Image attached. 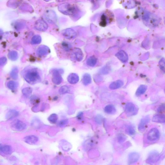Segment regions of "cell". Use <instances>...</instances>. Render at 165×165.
<instances>
[{"instance_id":"8fae6325","label":"cell","mask_w":165,"mask_h":165,"mask_svg":"<svg viewBox=\"0 0 165 165\" xmlns=\"http://www.w3.org/2000/svg\"><path fill=\"white\" fill-rule=\"evenodd\" d=\"M116 56L123 63L127 62L128 60V56L127 53L123 50L117 53Z\"/></svg>"},{"instance_id":"b9f144b4","label":"cell","mask_w":165,"mask_h":165,"mask_svg":"<svg viewBox=\"0 0 165 165\" xmlns=\"http://www.w3.org/2000/svg\"><path fill=\"white\" fill-rule=\"evenodd\" d=\"M2 33L3 32L2 30H1V29H0V36H1V35L2 34Z\"/></svg>"},{"instance_id":"8992f818","label":"cell","mask_w":165,"mask_h":165,"mask_svg":"<svg viewBox=\"0 0 165 165\" xmlns=\"http://www.w3.org/2000/svg\"><path fill=\"white\" fill-rule=\"evenodd\" d=\"M62 33L64 37L69 40L75 38L77 35L76 32L75 31L71 28L64 29Z\"/></svg>"},{"instance_id":"603a6c76","label":"cell","mask_w":165,"mask_h":165,"mask_svg":"<svg viewBox=\"0 0 165 165\" xmlns=\"http://www.w3.org/2000/svg\"><path fill=\"white\" fill-rule=\"evenodd\" d=\"M147 89V86L144 85H142L139 87L137 89L136 92L137 96H140V95L144 94Z\"/></svg>"},{"instance_id":"ba28073f","label":"cell","mask_w":165,"mask_h":165,"mask_svg":"<svg viewBox=\"0 0 165 165\" xmlns=\"http://www.w3.org/2000/svg\"><path fill=\"white\" fill-rule=\"evenodd\" d=\"M45 17L47 21L50 23H54L57 21V16L53 11L48 10L45 14Z\"/></svg>"},{"instance_id":"e0dca14e","label":"cell","mask_w":165,"mask_h":165,"mask_svg":"<svg viewBox=\"0 0 165 165\" xmlns=\"http://www.w3.org/2000/svg\"><path fill=\"white\" fill-rule=\"evenodd\" d=\"M19 115L18 112L15 110H11L8 112L6 115L7 120L12 119L18 116Z\"/></svg>"},{"instance_id":"30bf717a","label":"cell","mask_w":165,"mask_h":165,"mask_svg":"<svg viewBox=\"0 0 165 165\" xmlns=\"http://www.w3.org/2000/svg\"><path fill=\"white\" fill-rule=\"evenodd\" d=\"M50 52L48 47L45 45H41L38 47L37 50V54L40 57H42L48 54Z\"/></svg>"},{"instance_id":"3957f363","label":"cell","mask_w":165,"mask_h":165,"mask_svg":"<svg viewBox=\"0 0 165 165\" xmlns=\"http://www.w3.org/2000/svg\"><path fill=\"white\" fill-rule=\"evenodd\" d=\"M62 72V70L59 69H55L53 71L52 81L55 84L60 85L62 82V78L61 73Z\"/></svg>"},{"instance_id":"836d02e7","label":"cell","mask_w":165,"mask_h":165,"mask_svg":"<svg viewBox=\"0 0 165 165\" xmlns=\"http://www.w3.org/2000/svg\"><path fill=\"white\" fill-rule=\"evenodd\" d=\"M159 66L160 69L162 71L164 72L165 71V61L164 58L161 59L159 62Z\"/></svg>"},{"instance_id":"83f0119b","label":"cell","mask_w":165,"mask_h":165,"mask_svg":"<svg viewBox=\"0 0 165 165\" xmlns=\"http://www.w3.org/2000/svg\"><path fill=\"white\" fill-rule=\"evenodd\" d=\"M41 36L39 35H36L32 38L31 43L33 45L38 44L41 42Z\"/></svg>"},{"instance_id":"4fadbf2b","label":"cell","mask_w":165,"mask_h":165,"mask_svg":"<svg viewBox=\"0 0 165 165\" xmlns=\"http://www.w3.org/2000/svg\"><path fill=\"white\" fill-rule=\"evenodd\" d=\"M150 120V119L149 116H147L142 118L138 126L139 130L140 131L144 130L147 125L149 122Z\"/></svg>"},{"instance_id":"ac0fdd59","label":"cell","mask_w":165,"mask_h":165,"mask_svg":"<svg viewBox=\"0 0 165 165\" xmlns=\"http://www.w3.org/2000/svg\"><path fill=\"white\" fill-rule=\"evenodd\" d=\"M0 151L6 155H9L12 152V147L8 145H4L0 147Z\"/></svg>"},{"instance_id":"7402d4cb","label":"cell","mask_w":165,"mask_h":165,"mask_svg":"<svg viewBox=\"0 0 165 165\" xmlns=\"http://www.w3.org/2000/svg\"><path fill=\"white\" fill-rule=\"evenodd\" d=\"M105 112L109 114H113L116 113V110L114 106L112 105L106 106L105 108Z\"/></svg>"},{"instance_id":"5b68a950","label":"cell","mask_w":165,"mask_h":165,"mask_svg":"<svg viewBox=\"0 0 165 165\" xmlns=\"http://www.w3.org/2000/svg\"><path fill=\"white\" fill-rule=\"evenodd\" d=\"M35 27L36 29L40 31H44L48 28V25L46 22L42 19H39L36 22Z\"/></svg>"},{"instance_id":"f546056e","label":"cell","mask_w":165,"mask_h":165,"mask_svg":"<svg viewBox=\"0 0 165 165\" xmlns=\"http://www.w3.org/2000/svg\"><path fill=\"white\" fill-rule=\"evenodd\" d=\"M58 119V116L57 114H51L49 117V121L52 124H55L56 123Z\"/></svg>"},{"instance_id":"ffe728a7","label":"cell","mask_w":165,"mask_h":165,"mask_svg":"<svg viewBox=\"0 0 165 165\" xmlns=\"http://www.w3.org/2000/svg\"><path fill=\"white\" fill-rule=\"evenodd\" d=\"M152 121L156 123H164L165 121V116L163 114H157L153 116Z\"/></svg>"},{"instance_id":"4316f807","label":"cell","mask_w":165,"mask_h":165,"mask_svg":"<svg viewBox=\"0 0 165 165\" xmlns=\"http://www.w3.org/2000/svg\"><path fill=\"white\" fill-rule=\"evenodd\" d=\"M32 89L31 88L27 87L23 88L22 90V93L24 96L27 97H30L32 94Z\"/></svg>"},{"instance_id":"4dcf8cb0","label":"cell","mask_w":165,"mask_h":165,"mask_svg":"<svg viewBox=\"0 0 165 165\" xmlns=\"http://www.w3.org/2000/svg\"><path fill=\"white\" fill-rule=\"evenodd\" d=\"M10 76L14 79H18V68H14L10 73Z\"/></svg>"},{"instance_id":"d4e9b609","label":"cell","mask_w":165,"mask_h":165,"mask_svg":"<svg viewBox=\"0 0 165 165\" xmlns=\"http://www.w3.org/2000/svg\"><path fill=\"white\" fill-rule=\"evenodd\" d=\"M83 82L84 85H88L91 82V78L90 75L86 74L84 75L83 78Z\"/></svg>"},{"instance_id":"1f68e13d","label":"cell","mask_w":165,"mask_h":165,"mask_svg":"<svg viewBox=\"0 0 165 165\" xmlns=\"http://www.w3.org/2000/svg\"><path fill=\"white\" fill-rule=\"evenodd\" d=\"M69 90V88L68 86H63L61 87L59 90V92L60 94H63L68 93Z\"/></svg>"},{"instance_id":"5bb4252c","label":"cell","mask_w":165,"mask_h":165,"mask_svg":"<svg viewBox=\"0 0 165 165\" xmlns=\"http://www.w3.org/2000/svg\"><path fill=\"white\" fill-rule=\"evenodd\" d=\"M74 57L75 60L78 61H81L83 58V53L80 49H75L74 50L73 53Z\"/></svg>"},{"instance_id":"7a4b0ae2","label":"cell","mask_w":165,"mask_h":165,"mask_svg":"<svg viewBox=\"0 0 165 165\" xmlns=\"http://www.w3.org/2000/svg\"><path fill=\"white\" fill-rule=\"evenodd\" d=\"M58 8L61 12L66 15H74L77 11L75 7L68 3L61 4L59 6Z\"/></svg>"},{"instance_id":"9c48e42d","label":"cell","mask_w":165,"mask_h":165,"mask_svg":"<svg viewBox=\"0 0 165 165\" xmlns=\"http://www.w3.org/2000/svg\"><path fill=\"white\" fill-rule=\"evenodd\" d=\"M12 127L16 130L22 131L26 129V125L20 120H16L12 122Z\"/></svg>"},{"instance_id":"ab89813d","label":"cell","mask_w":165,"mask_h":165,"mask_svg":"<svg viewBox=\"0 0 165 165\" xmlns=\"http://www.w3.org/2000/svg\"><path fill=\"white\" fill-rule=\"evenodd\" d=\"M38 99L37 97L35 96H33L31 98V102L33 103H37Z\"/></svg>"},{"instance_id":"52a82bcc","label":"cell","mask_w":165,"mask_h":165,"mask_svg":"<svg viewBox=\"0 0 165 165\" xmlns=\"http://www.w3.org/2000/svg\"><path fill=\"white\" fill-rule=\"evenodd\" d=\"M160 158V155L158 153L152 152L150 154L147 159V162L149 164L154 163L159 161Z\"/></svg>"},{"instance_id":"60d3db41","label":"cell","mask_w":165,"mask_h":165,"mask_svg":"<svg viewBox=\"0 0 165 165\" xmlns=\"http://www.w3.org/2000/svg\"><path fill=\"white\" fill-rule=\"evenodd\" d=\"M164 105H162L160 107H159L158 109V112H160L164 110Z\"/></svg>"},{"instance_id":"f1b7e54d","label":"cell","mask_w":165,"mask_h":165,"mask_svg":"<svg viewBox=\"0 0 165 165\" xmlns=\"http://www.w3.org/2000/svg\"><path fill=\"white\" fill-rule=\"evenodd\" d=\"M8 57L11 60H16L18 58V53L15 51H11L8 53Z\"/></svg>"},{"instance_id":"d6986e66","label":"cell","mask_w":165,"mask_h":165,"mask_svg":"<svg viewBox=\"0 0 165 165\" xmlns=\"http://www.w3.org/2000/svg\"><path fill=\"white\" fill-rule=\"evenodd\" d=\"M124 83L120 80H118L112 83L110 86V88L111 89H116L121 87L123 85Z\"/></svg>"},{"instance_id":"f35d334b","label":"cell","mask_w":165,"mask_h":165,"mask_svg":"<svg viewBox=\"0 0 165 165\" xmlns=\"http://www.w3.org/2000/svg\"><path fill=\"white\" fill-rule=\"evenodd\" d=\"M128 132L130 135H133L135 133V131L134 129L132 127L130 126L128 128Z\"/></svg>"},{"instance_id":"2e32d148","label":"cell","mask_w":165,"mask_h":165,"mask_svg":"<svg viewBox=\"0 0 165 165\" xmlns=\"http://www.w3.org/2000/svg\"><path fill=\"white\" fill-rule=\"evenodd\" d=\"M68 80L70 83L74 84L79 81V77L77 74L72 73L68 75Z\"/></svg>"},{"instance_id":"d590c367","label":"cell","mask_w":165,"mask_h":165,"mask_svg":"<svg viewBox=\"0 0 165 165\" xmlns=\"http://www.w3.org/2000/svg\"><path fill=\"white\" fill-rule=\"evenodd\" d=\"M7 62V59L3 57L0 58V66H3Z\"/></svg>"},{"instance_id":"6da1fadb","label":"cell","mask_w":165,"mask_h":165,"mask_svg":"<svg viewBox=\"0 0 165 165\" xmlns=\"http://www.w3.org/2000/svg\"><path fill=\"white\" fill-rule=\"evenodd\" d=\"M25 80L30 84H34L40 82L41 77L40 74L35 69L29 70L24 75Z\"/></svg>"},{"instance_id":"484cf974","label":"cell","mask_w":165,"mask_h":165,"mask_svg":"<svg viewBox=\"0 0 165 165\" xmlns=\"http://www.w3.org/2000/svg\"><path fill=\"white\" fill-rule=\"evenodd\" d=\"M97 59L94 56L89 58L87 61L86 63L87 65L90 66H94L97 63Z\"/></svg>"},{"instance_id":"cb8c5ba5","label":"cell","mask_w":165,"mask_h":165,"mask_svg":"<svg viewBox=\"0 0 165 165\" xmlns=\"http://www.w3.org/2000/svg\"><path fill=\"white\" fill-rule=\"evenodd\" d=\"M18 83L12 81H10L7 84L8 88L12 91L15 90L18 88Z\"/></svg>"},{"instance_id":"277c9868","label":"cell","mask_w":165,"mask_h":165,"mask_svg":"<svg viewBox=\"0 0 165 165\" xmlns=\"http://www.w3.org/2000/svg\"><path fill=\"white\" fill-rule=\"evenodd\" d=\"M160 137V133L157 128L152 129L148 134L147 138L150 141L157 140Z\"/></svg>"},{"instance_id":"e575fe53","label":"cell","mask_w":165,"mask_h":165,"mask_svg":"<svg viewBox=\"0 0 165 165\" xmlns=\"http://www.w3.org/2000/svg\"><path fill=\"white\" fill-rule=\"evenodd\" d=\"M62 45L63 48L66 51H68L71 48V44L69 43L64 42L63 43Z\"/></svg>"},{"instance_id":"9a60e30c","label":"cell","mask_w":165,"mask_h":165,"mask_svg":"<svg viewBox=\"0 0 165 165\" xmlns=\"http://www.w3.org/2000/svg\"><path fill=\"white\" fill-rule=\"evenodd\" d=\"M24 140L28 144H36L38 141V138L35 136H29L25 137Z\"/></svg>"},{"instance_id":"7c38bea8","label":"cell","mask_w":165,"mask_h":165,"mask_svg":"<svg viewBox=\"0 0 165 165\" xmlns=\"http://www.w3.org/2000/svg\"><path fill=\"white\" fill-rule=\"evenodd\" d=\"M139 158V155L138 153L133 152L129 155L128 163L129 164H133L138 161Z\"/></svg>"},{"instance_id":"8d00e7d4","label":"cell","mask_w":165,"mask_h":165,"mask_svg":"<svg viewBox=\"0 0 165 165\" xmlns=\"http://www.w3.org/2000/svg\"><path fill=\"white\" fill-rule=\"evenodd\" d=\"M68 123V120L65 119L61 120L59 123L58 125L60 127H63L66 125Z\"/></svg>"},{"instance_id":"74e56055","label":"cell","mask_w":165,"mask_h":165,"mask_svg":"<svg viewBox=\"0 0 165 165\" xmlns=\"http://www.w3.org/2000/svg\"><path fill=\"white\" fill-rule=\"evenodd\" d=\"M102 117L101 116L98 115L97 116L96 118H95V120L96 122L99 124H101L102 121Z\"/></svg>"},{"instance_id":"44dd1931","label":"cell","mask_w":165,"mask_h":165,"mask_svg":"<svg viewBox=\"0 0 165 165\" xmlns=\"http://www.w3.org/2000/svg\"><path fill=\"white\" fill-rule=\"evenodd\" d=\"M135 109V105L132 103H128L125 105V110L128 113L133 112Z\"/></svg>"},{"instance_id":"d6a6232c","label":"cell","mask_w":165,"mask_h":165,"mask_svg":"<svg viewBox=\"0 0 165 165\" xmlns=\"http://www.w3.org/2000/svg\"><path fill=\"white\" fill-rule=\"evenodd\" d=\"M117 139L120 142H122L125 141L126 139V137L122 134H120L117 136Z\"/></svg>"}]
</instances>
